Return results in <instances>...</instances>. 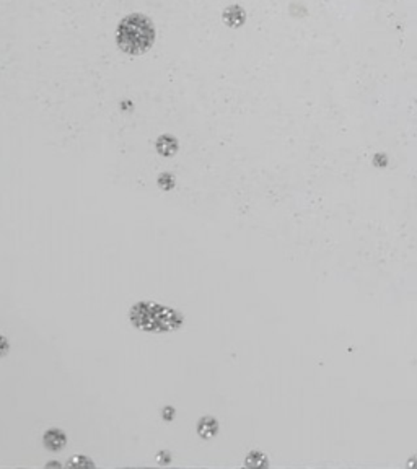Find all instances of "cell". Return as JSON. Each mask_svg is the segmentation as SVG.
Returning <instances> with one entry per match:
<instances>
[{"label":"cell","instance_id":"obj_1","mask_svg":"<svg viewBox=\"0 0 417 469\" xmlns=\"http://www.w3.org/2000/svg\"><path fill=\"white\" fill-rule=\"evenodd\" d=\"M155 38V25L143 13H129L116 28V45L127 56L145 54L150 51Z\"/></svg>","mask_w":417,"mask_h":469},{"label":"cell","instance_id":"obj_2","mask_svg":"<svg viewBox=\"0 0 417 469\" xmlns=\"http://www.w3.org/2000/svg\"><path fill=\"white\" fill-rule=\"evenodd\" d=\"M134 326L147 333H168L183 326L184 318L178 310L155 303V301H139L129 311Z\"/></svg>","mask_w":417,"mask_h":469},{"label":"cell","instance_id":"obj_3","mask_svg":"<svg viewBox=\"0 0 417 469\" xmlns=\"http://www.w3.org/2000/svg\"><path fill=\"white\" fill-rule=\"evenodd\" d=\"M222 20L228 28H242L246 23V10L238 3H232L222 12Z\"/></svg>","mask_w":417,"mask_h":469},{"label":"cell","instance_id":"obj_4","mask_svg":"<svg viewBox=\"0 0 417 469\" xmlns=\"http://www.w3.org/2000/svg\"><path fill=\"white\" fill-rule=\"evenodd\" d=\"M155 148L162 157H165V159H171V157H175L176 152H178L180 142H178V138H176L175 136H171V134H163V136L157 138Z\"/></svg>","mask_w":417,"mask_h":469},{"label":"cell","instance_id":"obj_5","mask_svg":"<svg viewBox=\"0 0 417 469\" xmlns=\"http://www.w3.org/2000/svg\"><path fill=\"white\" fill-rule=\"evenodd\" d=\"M42 443L51 452H59V450L65 447L67 437L61 429H49L45 434V437H42Z\"/></svg>","mask_w":417,"mask_h":469},{"label":"cell","instance_id":"obj_6","mask_svg":"<svg viewBox=\"0 0 417 469\" xmlns=\"http://www.w3.org/2000/svg\"><path fill=\"white\" fill-rule=\"evenodd\" d=\"M219 427L220 425L217 419H214L212 415H205V418H203L198 422V434L200 438L209 440L219 434Z\"/></svg>","mask_w":417,"mask_h":469},{"label":"cell","instance_id":"obj_7","mask_svg":"<svg viewBox=\"0 0 417 469\" xmlns=\"http://www.w3.org/2000/svg\"><path fill=\"white\" fill-rule=\"evenodd\" d=\"M246 466H251V468H262V466H269V461H267L266 454L258 452V450H253V452H249L248 458H246Z\"/></svg>","mask_w":417,"mask_h":469},{"label":"cell","instance_id":"obj_8","mask_svg":"<svg viewBox=\"0 0 417 469\" xmlns=\"http://www.w3.org/2000/svg\"><path fill=\"white\" fill-rule=\"evenodd\" d=\"M157 183H158V186H160V189L171 191L176 186V180L171 173H162V175H158Z\"/></svg>","mask_w":417,"mask_h":469},{"label":"cell","instance_id":"obj_9","mask_svg":"<svg viewBox=\"0 0 417 469\" xmlns=\"http://www.w3.org/2000/svg\"><path fill=\"white\" fill-rule=\"evenodd\" d=\"M69 466H93V461H90L85 456H75L74 459H70Z\"/></svg>","mask_w":417,"mask_h":469},{"label":"cell","instance_id":"obj_10","mask_svg":"<svg viewBox=\"0 0 417 469\" xmlns=\"http://www.w3.org/2000/svg\"><path fill=\"white\" fill-rule=\"evenodd\" d=\"M157 461L160 463V464H170V461H171V453L166 452V450H162V452L157 454Z\"/></svg>","mask_w":417,"mask_h":469},{"label":"cell","instance_id":"obj_11","mask_svg":"<svg viewBox=\"0 0 417 469\" xmlns=\"http://www.w3.org/2000/svg\"><path fill=\"white\" fill-rule=\"evenodd\" d=\"M175 408L173 406H166V408H163V413H162V418L168 422V420H173L175 419Z\"/></svg>","mask_w":417,"mask_h":469}]
</instances>
